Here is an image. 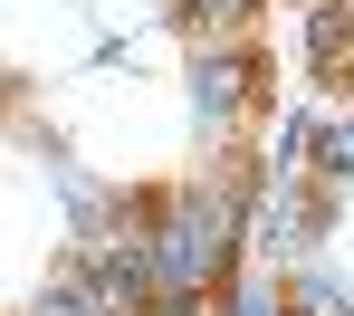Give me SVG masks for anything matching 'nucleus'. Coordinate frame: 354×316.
<instances>
[{
  "instance_id": "2",
  "label": "nucleus",
  "mask_w": 354,
  "mask_h": 316,
  "mask_svg": "<svg viewBox=\"0 0 354 316\" xmlns=\"http://www.w3.org/2000/svg\"><path fill=\"white\" fill-rule=\"evenodd\" d=\"M326 230H335V211L306 183H249L239 192V259H259V268H297Z\"/></svg>"
},
{
  "instance_id": "8",
  "label": "nucleus",
  "mask_w": 354,
  "mask_h": 316,
  "mask_svg": "<svg viewBox=\"0 0 354 316\" xmlns=\"http://www.w3.org/2000/svg\"><path fill=\"white\" fill-rule=\"evenodd\" d=\"M48 183H58V201H67V230H96V221H115V201H124L115 183H96V173H77L67 154H48Z\"/></svg>"
},
{
  "instance_id": "7",
  "label": "nucleus",
  "mask_w": 354,
  "mask_h": 316,
  "mask_svg": "<svg viewBox=\"0 0 354 316\" xmlns=\"http://www.w3.org/2000/svg\"><path fill=\"white\" fill-rule=\"evenodd\" d=\"M306 154H316V106H288L259 144V183H306Z\"/></svg>"
},
{
  "instance_id": "4",
  "label": "nucleus",
  "mask_w": 354,
  "mask_h": 316,
  "mask_svg": "<svg viewBox=\"0 0 354 316\" xmlns=\"http://www.w3.org/2000/svg\"><path fill=\"white\" fill-rule=\"evenodd\" d=\"M297 67L306 77H354V0H306L297 10Z\"/></svg>"
},
{
  "instance_id": "3",
  "label": "nucleus",
  "mask_w": 354,
  "mask_h": 316,
  "mask_svg": "<svg viewBox=\"0 0 354 316\" xmlns=\"http://www.w3.org/2000/svg\"><path fill=\"white\" fill-rule=\"evenodd\" d=\"M259 106V39H192V125L221 134Z\"/></svg>"
},
{
  "instance_id": "10",
  "label": "nucleus",
  "mask_w": 354,
  "mask_h": 316,
  "mask_svg": "<svg viewBox=\"0 0 354 316\" xmlns=\"http://www.w3.org/2000/svg\"><path fill=\"white\" fill-rule=\"evenodd\" d=\"M19 316H86V288H77V268L58 259V268L29 288V307H19Z\"/></svg>"
},
{
  "instance_id": "11",
  "label": "nucleus",
  "mask_w": 354,
  "mask_h": 316,
  "mask_svg": "<svg viewBox=\"0 0 354 316\" xmlns=\"http://www.w3.org/2000/svg\"><path fill=\"white\" fill-rule=\"evenodd\" d=\"M211 307H230V316H278V288H268L259 268H239V278L221 288V297H211Z\"/></svg>"
},
{
  "instance_id": "12",
  "label": "nucleus",
  "mask_w": 354,
  "mask_h": 316,
  "mask_svg": "<svg viewBox=\"0 0 354 316\" xmlns=\"http://www.w3.org/2000/svg\"><path fill=\"white\" fill-rule=\"evenodd\" d=\"M201 307H211V297H153L144 316H201Z\"/></svg>"
},
{
  "instance_id": "6",
  "label": "nucleus",
  "mask_w": 354,
  "mask_h": 316,
  "mask_svg": "<svg viewBox=\"0 0 354 316\" xmlns=\"http://www.w3.org/2000/svg\"><path fill=\"white\" fill-rule=\"evenodd\" d=\"M268 288H278V316H354L345 278H335V268H316V259H297V268H278Z\"/></svg>"
},
{
  "instance_id": "9",
  "label": "nucleus",
  "mask_w": 354,
  "mask_h": 316,
  "mask_svg": "<svg viewBox=\"0 0 354 316\" xmlns=\"http://www.w3.org/2000/svg\"><path fill=\"white\" fill-rule=\"evenodd\" d=\"M259 10H268V0H173V19L192 29V39H249Z\"/></svg>"
},
{
  "instance_id": "1",
  "label": "nucleus",
  "mask_w": 354,
  "mask_h": 316,
  "mask_svg": "<svg viewBox=\"0 0 354 316\" xmlns=\"http://www.w3.org/2000/svg\"><path fill=\"white\" fill-rule=\"evenodd\" d=\"M144 268L153 297H221L239 268V183L201 173V183H163L144 192Z\"/></svg>"
},
{
  "instance_id": "13",
  "label": "nucleus",
  "mask_w": 354,
  "mask_h": 316,
  "mask_svg": "<svg viewBox=\"0 0 354 316\" xmlns=\"http://www.w3.org/2000/svg\"><path fill=\"white\" fill-rule=\"evenodd\" d=\"M0 125H10V67H0Z\"/></svg>"
},
{
  "instance_id": "5",
  "label": "nucleus",
  "mask_w": 354,
  "mask_h": 316,
  "mask_svg": "<svg viewBox=\"0 0 354 316\" xmlns=\"http://www.w3.org/2000/svg\"><path fill=\"white\" fill-rule=\"evenodd\" d=\"M306 192L326 211H345L354 192V115H316V154H306Z\"/></svg>"
}]
</instances>
